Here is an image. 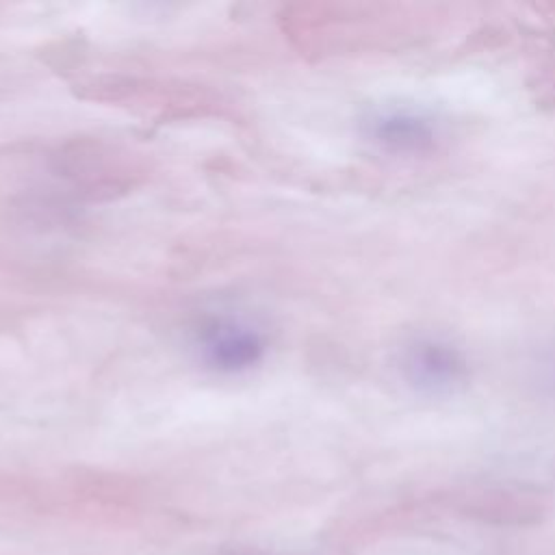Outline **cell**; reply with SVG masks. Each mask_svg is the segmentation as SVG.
<instances>
[{
  "label": "cell",
  "instance_id": "obj_1",
  "mask_svg": "<svg viewBox=\"0 0 555 555\" xmlns=\"http://www.w3.org/2000/svg\"><path fill=\"white\" fill-rule=\"evenodd\" d=\"M401 382L427 399H444L462 392L473 375L466 351L436 332L405 336L395 353Z\"/></svg>",
  "mask_w": 555,
  "mask_h": 555
},
{
  "label": "cell",
  "instance_id": "obj_2",
  "mask_svg": "<svg viewBox=\"0 0 555 555\" xmlns=\"http://www.w3.org/2000/svg\"><path fill=\"white\" fill-rule=\"evenodd\" d=\"M197 362L217 375H243L262 364L269 351L264 327L243 312L206 314L191 338Z\"/></svg>",
  "mask_w": 555,
  "mask_h": 555
},
{
  "label": "cell",
  "instance_id": "obj_3",
  "mask_svg": "<svg viewBox=\"0 0 555 555\" xmlns=\"http://www.w3.org/2000/svg\"><path fill=\"white\" fill-rule=\"evenodd\" d=\"M360 126L364 139L390 156H427L442 139L440 124L429 113L401 104L371 108Z\"/></svg>",
  "mask_w": 555,
  "mask_h": 555
},
{
  "label": "cell",
  "instance_id": "obj_4",
  "mask_svg": "<svg viewBox=\"0 0 555 555\" xmlns=\"http://www.w3.org/2000/svg\"><path fill=\"white\" fill-rule=\"evenodd\" d=\"M540 384H544L551 392H555V347H551L538 362Z\"/></svg>",
  "mask_w": 555,
  "mask_h": 555
}]
</instances>
